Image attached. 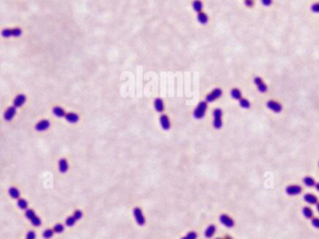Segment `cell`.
Returning a JSON list of instances; mask_svg holds the SVG:
<instances>
[{
	"instance_id": "6da1fadb",
	"label": "cell",
	"mask_w": 319,
	"mask_h": 239,
	"mask_svg": "<svg viewBox=\"0 0 319 239\" xmlns=\"http://www.w3.org/2000/svg\"><path fill=\"white\" fill-rule=\"evenodd\" d=\"M207 111V102H201L196 106V108L193 111V117L196 119H202L205 117Z\"/></svg>"
},
{
	"instance_id": "7a4b0ae2",
	"label": "cell",
	"mask_w": 319,
	"mask_h": 239,
	"mask_svg": "<svg viewBox=\"0 0 319 239\" xmlns=\"http://www.w3.org/2000/svg\"><path fill=\"white\" fill-rule=\"evenodd\" d=\"M222 110L219 108H216L214 110L213 112V127L215 129H220L223 126V122H222Z\"/></svg>"
},
{
	"instance_id": "3957f363",
	"label": "cell",
	"mask_w": 319,
	"mask_h": 239,
	"mask_svg": "<svg viewBox=\"0 0 319 239\" xmlns=\"http://www.w3.org/2000/svg\"><path fill=\"white\" fill-rule=\"evenodd\" d=\"M134 217H135V220L136 222V223L139 225V226H144L145 223H146V219H145V216L143 214V211L140 207H135L134 208Z\"/></svg>"
},
{
	"instance_id": "277c9868",
	"label": "cell",
	"mask_w": 319,
	"mask_h": 239,
	"mask_svg": "<svg viewBox=\"0 0 319 239\" xmlns=\"http://www.w3.org/2000/svg\"><path fill=\"white\" fill-rule=\"evenodd\" d=\"M222 96V89L217 87V88H215L214 90H212L210 93L207 94L206 96V102H213L215 101H216L217 99H219L220 97Z\"/></svg>"
},
{
	"instance_id": "5b68a950",
	"label": "cell",
	"mask_w": 319,
	"mask_h": 239,
	"mask_svg": "<svg viewBox=\"0 0 319 239\" xmlns=\"http://www.w3.org/2000/svg\"><path fill=\"white\" fill-rule=\"evenodd\" d=\"M301 192H302L301 186L297 185V184L288 185V186L285 188V193H286V195H287V196H290V197L298 196V195L301 194Z\"/></svg>"
},
{
	"instance_id": "8992f818",
	"label": "cell",
	"mask_w": 319,
	"mask_h": 239,
	"mask_svg": "<svg viewBox=\"0 0 319 239\" xmlns=\"http://www.w3.org/2000/svg\"><path fill=\"white\" fill-rule=\"evenodd\" d=\"M219 221L224 226H226L228 228H232L235 224L233 219L227 214H221L220 217H219Z\"/></svg>"
},
{
	"instance_id": "52a82bcc",
	"label": "cell",
	"mask_w": 319,
	"mask_h": 239,
	"mask_svg": "<svg viewBox=\"0 0 319 239\" xmlns=\"http://www.w3.org/2000/svg\"><path fill=\"white\" fill-rule=\"evenodd\" d=\"M267 107H268L271 111H273V112H274V113H280V112L282 111V109H283L282 105H281L279 102H275V101H273V100L267 102Z\"/></svg>"
},
{
	"instance_id": "ba28073f",
	"label": "cell",
	"mask_w": 319,
	"mask_h": 239,
	"mask_svg": "<svg viewBox=\"0 0 319 239\" xmlns=\"http://www.w3.org/2000/svg\"><path fill=\"white\" fill-rule=\"evenodd\" d=\"M254 83H255V85L257 86L258 90L259 92L264 93V92H266V91L268 90L267 85L263 82V80L261 79L260 77H255V78H254Z\"/></svg>"
},
{
	"instance_id": "9c48e42d",
	"label": "cell",
	"mask_w": 319,
	"mask_h": 239,
	"mask_svg": "<svg viewBox=\"0 0 319 239\" xmlns=\"http://www.w3.org/2000/svg\"><path fill=\"white\" fill-rule=\"evenodd\" d=\"M25 102H26V96L24 94H19L13 100V106H15L16 108L22 107L25 103Z\"/></svg>"
},
{
	"instance_id": "30bf717a",
	"label": "cell",
	"mask_w": 319,
	"mask_h": 239,
	"mask_svg": "<svg viewBox=\"0 0 319 239\" xmlns=\"http://www.w3.org/2000/svg\"><path fill=\"white\" fill-rule=\"evenodd\" d=\"M16 115V107L15 106H10L8 107L5 113H4V119L6 121H11V120L14 118Z\"/></svg>"
},
{
	"instance_id": "8fae6325",
	"label": "cell",
	"mask_w": 319,
	"mask_h": 239,
	"mask_svg": "<svg viewBox=\"0 0 319 239\" xmlns=\"http://www.w3.org/2000/svg\"><path fill=\"white\" fill-rule=\"evenodd\" d=\"M51 127V123H50V121L49 120H47V119H43V120H40L36 125H35V129L37 130V131H45V130H47L49 127Z\"/></svg>"
},
{
	"instance_id": "7c38bea8",
	"label": "cell",
	"mask_w": 319,
	"mask_h": 239,
	"mask_svg": "<svg viewBox=\"0 0 319 239\" xmlns=\"http://www.w3.org/2000/svg\"><path fill=\"white\" fill-rule=\"evenodd\" d=\"M160 124H161V127H162V129H164V130H169L170 127H171V122H170L169 117L166 115H162L160 117Z\"/></svg>"
},
{
	"instance_id": "4fadbf2b",
	"label": "cell",
	"mask_w": 319,
	"mask_h": 239,
	"mask_svg": "<svg viewBox=\"0 0 319 239\" xmlns=\"http://www.w3.org/2000/svg\"><path fill=\"white\" fill-rule=\"evenodd\" d=\"M303 199L306 203L310 204V205H316L318 203V198L316 196H315L314 194H305L304 197H303Z\"/></svg>"
},
{
	"instance_id": "5bb4252c",
	"label": "cell",
	"mask_w": 319,
	"mask_h": 239,
	"mask_svg": "<svg viewBox=\"0 0 319 239\" xmlns=\"http://www.w3.org/2000/svg\"><path fill=\"white\" fill-rule=\"evenodd\" d=\"M65 118L66 119V121H67V122H69V123H71V124H75V123L78 122V120H79V117H78V115H77V114L70 112V113H67V114H66V117H65Z\"/></svg>"
},
{
	"instance_id": "9a60e30c",
	"label": "cell",
	"mask_w": 319,
	"mask_h": 239,
	"mask_svg": "<svg viewBox=\"0 0 319 239\" xmlns=\"http://www.w3.org/2000/svg\"><path fill=\"white\" fill-rule=\"evenodd\" d=\"M154 107L156 109L157 112L159 113H162L164 111V103H163V101L161 99V98H157L155 101H154Z\"/></svg>"
},
{
	"instance_id": "2e32d148",
	"label": "cell",
	"mask_w": 319,
	"mask_h": 239,
	"mask_svg": "<svg viewBox=\"0 0 319 239\" xmlns=\"http://www.w3.org/2000/svg\"><path fill=\"white\" fill-rule=\"evenodd\" d=\"M68 168H69V165H68L67 160L65 159V158H62V159L59 160V170H60L61 173L67 172Z\"/></svg>"
},
{
	"instance_id": "e0dca14e",
	"label": "cell",
	"mask_w": 319,
	"mask_h": 239,
	"mask_svg": "<svg viewBox=\"0 0 319 239\" xmlns=\"http://www.w3.org/2000/svg\"><path fill=\"white\" fill-rule=\"evenodd\" d=\"M215 231H216L215 225H214V224L209 225L205 231V237L206 238H212V237H214V235L215 234Z\"/></svg>"
},
{
	"instance_id": "ac0fdd59",
	"label": "cell",
	"mask_w": 319,
	"mask_h": 239,
	"mask_svg": "<svg viewBox=\"0 0 319 239\" xmlns=\"http://www.w3.org/2000/svg\"><path fill=\"white\" fill-rule=\"evenodd\" d=\"M52 113L55 117H66V111L64 110V108L60 107V106H55L52 109Z\"/></svg>"
},
{
	"instance_id": "d6986e66",
	"label": "cell",
	"mask_w": 319,
	"mask_h": 239,
	"mask_svg": "<svg viewBox=\"0 0 319 239\" xmlns=\"http://www.w3.org/2000/svg\"><path fill=\"white\" fill-rule=\"evenodd\" d=\"M8 195L11 198L13 199H19L20 198V191L16 188V187H10L8 189Z\"/></svg>"
},
{
	"instance_id": "ffe728a7",
	"label": "cell",
	"mask_w": 319,
	"mask_h": 239,
	"mask_svg": "<svg viewBox=\"0 0 319 239\" xmlns=\"http://www.w3.org/2000/svg\"><path fill=\"white\" fill-rule=\"evenodd\" d=\"M197 19H198V22L202 24H206L208 22V16L206 13L201 11L197 14Z\"/></svg>"
},
{
	"instance_id": "44dd1931",
	"label": "cell",
	"mask_w": 319,
	"mask_h": 239,
	"mask_svg": "<svg viewBox=\"0 0 319 239\" xmlns=\"http://www.w3.org/2000/svg\"><path fill=\"white\" fill-rule=\"evenodd\" d=\"M302 215L306 218V219H312L314 217V211L311 207H304L302 208Z\"/></svg>"
},
{
	"instance_id": "7402d4cb",
	"label": "cell",
	"mask_w": 319,
	"mask_h": 239,
	"mask_svg": "<svg viewBox=\"0 0 319 239\" xmlns=\"http://www.w3.org/2000/svg\"><path fill=\"white\" fill-rule=\"evenodd\" d=\"M192 7L197 13L201 12L203 10V7H204L203 2L201 0H194L193 3H192Z\"/></svg>"
},
{
	"instance_id": "603a6c76",
	"label": "cell",
	"mask_w": 319,
	"mask_h": 239,
	"mask_svg": "<svg viewBox=\"0 0 319 239\" xmlns=\"http://www.w3.org/2000/svg\"><path fill=\"white\" fill-rule=\"evenodd\" d=\"M303 183L307 186V187H315L316 185V181L313 177H310V176H307L303 179Z\"/></svg>"
},
{
	"instance_id": "cb8c5ba5",
	"label": "cell",
	"mask_w": 319,
	"mask_h": 239,
	"mask_svg": "<svg viewBox=\"0 0 319 239\" xmlns=\"http://www.w3.org/2000/svg\"><path fill=\"white\" fill-rule=\"evenodd\" d=\"M231 96L232 99L239 101L240 99H242V92L239 88H232L231 91Z\"/></svg>"
},
{
	"instance_id": "d4e9b609",
	"label": "cell",
	"mask_w": 319,
	"mask_h": 239,
	"mask_svg": "<svg viewBox=\"0 0 319 239\" xmlns=\"http://www.w3.org/2000/svg\"><path fill=\"white\" fill-rule=\"evenodd\" d=\"M17 205H18L19 208H21L23 210H26L27 207H28V202L24 198H19L18 202H17Z\"/></svg>"
},
{
	"instance_id": "484cf974",
	"label": "cell",
	"mask_w": 319,
	"mask_h": 239,
	"mask_svg": "<svg viewBox=\"0 0 319 239\" xmlns=\"http://www.w3.org/2000/svg\"><path fill=\"white\" fill-rule=\"evenodd\" d=\"M239 104H240V106H241L242 108H244V109H249L250 106H251L249 101H248L247 99H245V98H242V99L239 100Z\"/></svg>"
},
{
	"instance_id": "4316f807",
	"label": "cell",
	"mask_w": 319,
	"mask_h": 239,
	"mask_svg": "<svg viewBox=\"0 0 319 239\" xmlns=\"http://www.w3.org/2000/svg\"><path fill=\"white\" fill-rule=\"evenodd\" d=\"M53 231H54V233H56V234H62V233L65 231V226H64L63 224H61V223H57V224L54 225Z\"/></svg>"
},
{
	"instance_id": "83f0119b",
	"label": "cell",
	"mask_w": 319,
	"mask_h": 239,
	"mask_svg": "<svg viewBox=\"0 0 319 239\" xmlns=\"http://www.w3.org/2000/svg\"><path fill=\"white\" fill-rule=\"evenodd\" d=\"M53 235H54L53 229H52V230H51V229H47V230H45V231L43 232V237L45 239L51 238V237H53Z\"/></svg>"
},
{
	"instance_id": "f1b7e54d",
	"label": "cell",
	"mask_w": 319,
	"mask_h": 239,
	"mask_svg": "<svg viewBox=\"0 0 319 239\" xmlns=\"http://www.w3.org/2000/svg\"><path fill=\"white\" fill-rule=\"evenodd\" d=\"M22 36V29L19 27H15L11 29V37H19Z\"/></svg>"
},
{
	"instance_id": "f546056e",
	"label": "cell",
	"mask_w": 319,
	"mask_h": 239,
	"mask_svg": "<svg viewBox=\"0 0 319 239\" xmlns=\"http://www.w3.org/2000/svg\"><path fill=\"white\" fill-rule=\"evenodd\" d=\"M76 222H77V220H76V219L73 217V215H72V216H69V217L66 218V226H68V227H72V226L75 225Z\"/></svg>"
},
{
	"instance_id": "4dcf8cb0",
	"label": "cell",
	"mask_w": 319,
	"mask_h": 239,
	"mask_svg": "<svg viewBox=\"0 0 319 239\" xmlns=\"http://www.w3.org/2000/svg\"><path fill=\"white\" fill-rule=\"evenodd\" d=\"M1 36L5 38H8V37H11V29H8V28H5L1 31Z\"/></svg>"
},
{
	"instance_id": "1f68e13d",
	"label": "cell",
	"mask_w": 319,
	"mask_h": 239,
	"mask_svg": "<svg viewBox=\"0 0 319 239\" xmlns=\"http://www.w3.org/2000/svg\"><path fill=\"white\" fill-rule=\"evenodd\" d=\"M35 216H36V215H35V211H34L33 209H30V208L28 209V208H27V209L25 210V217H26L28 220L31 221Z\"/></svg>"
},
{
	"instance_id": "d6a6232c",
	"label": "cell",
	"mask_w": 319,
	"mask_h": 239,
	"mask_svg": "<svg viewBox=\"0 0 319 239\" xmlns=\"http://www.w3.org/2000/svg\"><path fill=\"white\" fill-rule=\"evenodd\" d=\"M30 222H31V223H32L34 226H35V227H38V226L41 225V220H40V218L37 217V216H35Z\"/></svg>"
},
{
	"instance_id": "836d02e7",
	"label": "cell",
	"mask_w": 319,
	"mask_h": 239,
	"mask_svg": "<svg viewBox=\"0 0 319 239\" xmlns=\"http://www.w3.org/2000/svg\"><path fill=\"white\" fill-rule=\"evenodd\" d=\"M181 239H197V233L196 232H189L184 237Z\"/></svg>"
},
{
	"instance_id": "e575fe53",
	"label": "cell",
	"mask_w": 319,
	"mask_h": 239,
	"mask_svg": "<svg viewBox=\"0 0 319 239\" xmlns=\"http://www.w3.org/2000/svg\"><path fill=\"white\" fill-rule=\"evenodd\" d=\"M73 217L77 220V221H78V220H80L82 217H83V213H82V211L81 210H79V209H77V210H76L75 212H74V214H73Z\"/></svg>"
},
{
	"instance_id": "d590c367",
	"label": "cell",
	"mask_w": 319,
	"mask_h": 239,
	"mask_svg": "<svg viewBox=\"0 0 319 239\" xmlns=\"http://www.w3.org/2000/svg\"><path fill=\"white\" fill-rule=\"evenodd\" d=\"M312 225L315 228L319 229V218H317V217H313L312 218Z\"/></svg>"
},
{
	"instance_id": "8d00e7d4",
	"label": "cell",
	"mask_w": 319,
	"mask_h": 239,
	"mask_svg": "<svg viewBox=\"0 0 319 239\" xmlns=\"http://www.w3.org/2000/svg\"><path fill=\"white\" fill-rule=\"evenodd\" d=\"M311 9H312V11L315 12V13H319V2L313 4L312 7H311Z\"/></svg>"
},
{
	"instance_id": "74e56055",
	"label": "cell",
	"mask_w": 319,
	"mask_h": 239,
	"mask_svg": "<svg viewBox=\"0 0 319 239\" xmlns=\"http://www.w3.org/2000/svg\"><path fill=\"white\" fill-rule=\"evenodd\" d=\"M35 233L34 231H29L26 235V239H35Z\"/></svg>"
},
{
	"instance_id": "f35d334b",
	"label": "cell",
	"mask_w": 319,
	"mask_h": 239,
	"mask_svg": "<svg viewBox=\"0 0 319 239\" xmlns=\"http://www.w3.org/2000/svg\"><path fill=\"white\" fill-rule=\"evenodd\" d=\"M245 4L248 7H251L254 6V0H245Z\"/></svg>"
},
{
	"instance_id": "ab89813d",
	"label": "cell",
	"mask_w": 319,
	"mask_h": 239,
	"mask_svg": "<svg viewBox=\"0 0 319 239\" xmlns=\"http://www.w3.org/2000/svg\"><path fill=\"white\" fill-rule=\"evenodd\" d=\"M261 2H262V4H263L264 6H266V7H269V6H271V5H272V3H273V0H261Z\"/></svg>"
},
{
	"instance_id": "60d3db41",
	"label": "cell",
	"mask_w": 319,
	"mask_h": 239,
	"mask_svg": "<svg viewBox=\"0 0 319 239\" xmlns=\"http://www.w3.org/2000/svg\"><path fill=\"white\" fill-rule=\"evenodd\" d=\"M315 187H316V191H317V192H319V182H317V183H316V185H315Z\"/></svg>"
},
{
	"instance_id": "b9f144b4",
	"label": "cell",
	"mask_w": 319,
	"mask_h": 239,
	"mask_svg": "<svg viewBox=\"0 0 319 239\" xmlns=\"http://www.w3.org/2000/svg\"><path fill=\"white\" fill-rule=\"evenodd\" d=\"M224 239H232V237H231L230 236H226V237H225V238H224Z\"/></svg>"
},
{
	"instance_id": "7bdbcfd3",
	"label": "cell",
	"mask_w": 319,
	"mask_h": 239,
	"mask_svg": "<svg viewBox=\"0 0 319 239\" xmlns=\"http://www.w3.org/2000/svg\"><path fill=\"white\" fill-rule=\"evenodd\" d=\"M316 209H317V211H318L319 213V202L316 204Z\"/></svg>"
},
{
	"instance_id": "ee69618b",
	"label": "cell",
	"mask_w": 319,
	"mask_h": 239,
	"mask_svg": "<svg viewBox=\"0 0 319 239\" xmlns=\"http://www.w3.org/2000/svg\"><path fill=\"white\" fill-rule=\"evenodd\" d=\"M215 239H221V238H215Z\"/></svg>"
},
{
	"instance_id": "f6af8a7d",
	"label": "cell",
	"mask_w": 319,
	"mask_h": 239,
	"mask_svg": "<svg viewBox=\"0 0 319 239\" xmlns=\"http://www.w3.org/2000/svg\"><path fill=\"white\" fill-rule=\"evenodd\" d=\"M318 166H319V162H318Z\"/></svg>"
}]
</instances>
